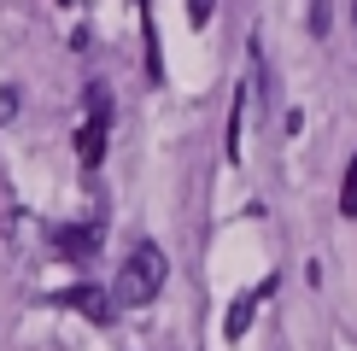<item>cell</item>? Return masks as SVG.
<instances>
[{
  "label": "cell",
  "mask_w": 357,
  "mask_h": 351,
  "mask_svg": "<svg viewBox=\"0 0 357 351\" xmlns=\"http://www.w3.org/2000/svg\"><path fill=\"white\" fill-rule=\"evenodd\" d=\"M18 106H24V100H18V88H0V123H6V117H18Z\"/></svg>",
  "instance_id": "9"
},
{
  "label": "cell",
  "mask_w": 357,
  "mask_h": 351,
  "mask_svg": "<svg viewBox=\"0 0 357 351\" xmlns=\"http://www.w3.org/2000/svg\"><path fill=\"white\" fill-rule=\"evenodd\" d=\"M100 234H106L100 223H65V228L53 234V252L65 258V263H88V258L100 252Z\"/></svg>",
  "instance_id": "5"
},
{
  "label": "cell",
  "mask_w": 357,
  "mask_h": 351,
  "mask_svg": "<svg viewBox=\"0 0 357 351\" xmlns=\"http://www.w3.org/2000/svg\"><path fill=\"white\" fill-rule=\"evenodd\" d=\"M340 217H357V153L346 164V182H340Z\"/></svg>",
  "instance_id": "6"
},
{
  "label": "cell",
  "mask_w": 357,
  "mask_h": 351,
  "mask_svg": "<svg viewBox=\"0 0 357 351\" xmlns=\"http://www.w3.org/2000/svg\"><path fill=\"white\" fill-rule=\"evenodd\" d=\"M211 18H217V0H188V24L193 29H205Z\"/></svg>",
  "instance_id": "7"
},
{
  "label": "cell",
  "mask_w": 357,
  "mask_h": 351,
  "mask_svg": "<svg viewBox=\"0 0 357 351\" xmlns=\"http://www.w3.org/2000/svg\"><path fill=\"white\" fill-rule=\"evenodd\" d=\"M165 281H170V258L158 252L153 240H141L135 252L123 258V270H117L112 292H117V304H123V311H141V304H153L158 292H165Z\"/></svg>",
  "instance_id": "1"
},
{
  "label": "cell",
  "mask_w": 357,
  "mask_h": 351,
  "mask_svg": "<svg viewBox=\"0 0 357 351\" xmlns=\"http://www.w3.org/2000/svg\"><path fill=\"white\" fill-rule=\"evenodd\" d=\"M82 106H88V123L77 129V164L82 170H100V164H106V141H112V88L106 82H88L82 88Z\"/></svg>",
  "instance_id": "2"
},
{
  "label": "cell",
  "mask_w": 357,
  "mask_h": 351,
  "mask_svg": "<svg viewBox=\"0 0 357 351\" xmlns=\"http://www.w3.org/2000/svg\"><path fill=\"white\" fill-rule=\"evenodd\" d=\"M351 24H357V0H351Z\"/></svg>",
  "instance_id": "10"
},
{
  "label": "cell",
  "mask_w": 357,
  "mask_h": 351,
  "mask_svg": "<svg viewBox=\"0 0 357 351\" xmlns=\"http://www.w3.org/2000/svg\"><path fill=\"white\" fill-rule=\"evenodd\" d=\"M275 287H281V275H264L252 292H241V299L229 304V322H222V334H229V340H246V328H252V316H258V304H264V299H275Z\"/></svg>",
  "instance_id": "4"
},
{
  "label": "cell",
  "mask_w": 357,
  "mask_h": 351,
  "mask_svg": "<svg viewBox=\"0 0 357 351\" xmlns=\"http://www.w3.org/2000/svg\"><path fill=\"white\" fill-rule=\"evenodd\" d=\"M59 304H65V311H82L94 328H112L117 311H123L112 287H65V292H59Z\"/></svg>",
  "instance_id": "3"
},
{
  "label": "cell",
  "mask_w": 357,
  "mask_h": 351,
  "mask_svg": "<svg viewBox=\"0 0 357 351\" xmlns=\"http://www.w3.org/2000/svg\"><path fill=\"white\" fill-rule=\"evenodd\" d=\"M328 18H334L328 0H310V36H328Z\"/></svg>",
  "instance_id": "8"
}]
</instances>
